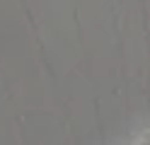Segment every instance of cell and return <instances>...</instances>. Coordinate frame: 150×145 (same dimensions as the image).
Listing matches in <instances>:
<instances>
[]
</instances>
